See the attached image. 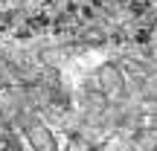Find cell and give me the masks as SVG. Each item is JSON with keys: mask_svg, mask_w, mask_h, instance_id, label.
<instances>
[{"mask_svg": "<svg viewBox=\"0 0 157 151\" xmlns=\"http://www.w3.org/2000/svg\"><path fill=\"white\" fill-rule=\"evenodd\" d=\"M29 140H32L35 145H44V148H52V145H56V140L47 134L44 125H32V128H29Z\"/></svg>", "mask_w": 157, "mask_h": 151, "instance_id": "6da1fadb", "label": "cell"}]
</instances>
